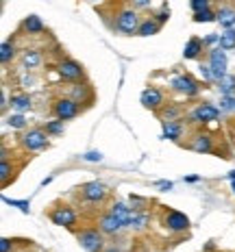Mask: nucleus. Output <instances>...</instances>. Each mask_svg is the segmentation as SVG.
<instances>
[{"label": "nucleus", "instance_id": "nucleus-1", "mask_svg": "<svg viewBox=\"0 0 235 252\" xmlns=\"http://www.w3.org/2000/svg\"><path fill=\"white\" fill-rule=\"evenodd\" d=\"M139 15L133 11V9H124V11L118 13V20H116V29L122 31L127 35H133L139 31Z\"/></svg>", "mask_w": 235, "mask_h": 252}, {"label": "nucleus", "instance_id": "nucleus-2", "mask_svg": "<svg viewBox=\"0 0 235 252\" xmlns=\"http://www.w3.org/2000/svg\"><path fill=\"white\" fill-rule=\"evenodd\" d=\"M78 244H81V248L85 252H101L102 250V230H83V233H78Z\"/></svg>", "mask_w": 235, "mask_h": 252}, {"label": "nucleus", "instance_id": "nucleus-3", "mask_svg": "<svg viewBox=\"0 0 235 252\" xmlns=\"http://www.w3.org/2000/svg\"><path fill=\"white\" fill-rule=\"evenodd\" d=\"M209 67L213 72V81H220L222 76H227V55L222 48H213L209 52Z\"/></svg>", "mask_w": 235, "mask_h": 252}, {"label": "nucleus", "instance_id": "nucleus-4", "mask_svg": "<svg viewBox=\"0 0 235 252\" xmlns=\"http://www.w3.org/2000/svg\"><path fill=\"white\" fill-rule=\"evenodd\" d=\"M48 133H44L41 128H33V130H29V133H24L22 135V144H24V148L26 150H41V148H46L48 146V137H46Z\"/></svg>", "mask_w": 235, "mask_h": 252}, {"label": "nucleus", "instance_id": "nucleus-5", "mask_svg": "<svg viewBox=\"0 0 235 252\" xmlns=\"http://www.w3.org/2000/svg\"><path fill=\"white\" fill-rule=\"evenodd\" d=\"M55 113L59 120H72L78 115V102L72 100V98H61V100L55 102Z\"/></svg>", "mask_w": 235, "mask_h": 252}, {"label": "nucleus", "instance_id": "nucleus-6", "mask_svg": "<svg viewBox=\"0 0 235 252\" xmlns=\"http://www.w3.org/2000/svg\"><path fill=\"white\" fill-rule=\"evenodd\" d=\"M172 89L174 92H179V94H185V96H196L198 94V85H196V81L192 76H187V74H181V76H174L172 78Z\"/></svg>", "mask_w": 235, "mask_h": 252}, {"label": "nucleus", "instance_id": "nucleus-7", "mask_svg": "<svg viewBox=\"0 0 235 252\" xmlns=\"http://www.w3.org/2000/svg\"><path fill=\"white\" fill-rule=\"evenodd\" d=\"M50 220L57 224V226H66V228H72L76 224V213L72 211L70 207H59L50 213Z\"/></svg>", "mask_w": 235, "mask_h": 252}, {"label": "nucleus", "instance_id": "nucleus-8", "mask_svg": "<svg viewBox=\"0 0 235 252\" xmlns=\"http://www.w3.org/2000/svg\"><path fill=\"white\" fill-rule=\"evenodd\" d=\"M166 226H168V230H172V233H183V230L190 228V218H187L185 213H179V211H170L168 215H166Z\"/></svg>", "mask_w": 235, "mask_h": 252}, {"label": "nucleus", "instance_id": "nucleus-9", "mask_svg": "<svg viewBox=\"0 0 235 252\" xmlns=\"http://www.w3.org/2000/svg\"><path fill=\"white\" fill-rule=\"evenodd\" d=\"M81 193H83L85 200L98 202V200H102V198L107 196V187H104L102 183H98V181H92V183H87V185L81 187Z\"/></svg>", "mask_w": 235, "mask_h": 252}, {"label": "nucleus", "instance_id": "nucleus-10", "mask_svg": "<svg viewBox=\"0 0 235 252\" xmlns=\"http://www.w3.org/2000/svg\"><path fill=\"white\" fill-rule=\"evenodd\" d=\"M57 70H59V76L66 78V81H78V78H83V67L78 65L76 61H72V59L61 61Z\"/></svg>", "mask_w": 235, "mask_h": 252}, {"label": "nucleus", "instance_id": "nucleus-11", "mask_svg": "<svg viewBox=\"0 0 235 252\" xmlns=\"http://www.w3.org/2000/svg\"><path fill=\"white\" fill-rule=\"evenodd\" d=\"M192 118L196 120V122H213V120H218L220 118V111H218L213 104H198V107L192 111Z\"/></svg>", "mask_w": 235, "mask_h": 252}, {"label": "nucleus", "instance_id": "nucleus-12", "mask_svg": "<svg viewBox=\"0 0 235 252\" xmlns=\"http://www.w3.org/2000/svg\"><path fill=\"white\" fill-rule=\"evenodd\" d=\"M98 228H101L104 235H116V233H120V230L124 228V222L118 218V215L107 213V215H102V218H101V224H98Z\"/></svg>", "mask_w": 235, "mask_h": 252}, {"label": "nucleus", "instance_id": "nucleus-13", "mask_svg": "<svg viewBox=\"0 0 235 252\" xmlns=\"http://www.w3.org/2000/svg\"><path fill=\"white\" fill-rule=\"evenodd\" d=\"M142 104L146 109H159L164 104V94L155 87H148L142 92Z\"/></svg>", "mask_w": 235, "mask_h": 252}, {"label": "nucleus", "instance_id": "nucleus-14", "mask_svg": "<svg viewBox=\"0 0 235 252\" xmlns=\"http://www.w3.org/2000/svg\"><path fill=\"white\" fill-rule=\"evenodd\" d=\"M183 133V124L179 120H172V122H164V139H172L176 141Z\"/></svg>", "mask_w": 235, "mask_h": 252}, {"label": "nucleus", "instance_id": "nucleus-15", "mask_svg": "<svg viewBox=\"0 0 235 252\" xmlns=\"http://www.w3.org/2000/svg\"><path fill=\"white\" fill-rule=\"evenodd\" d=\"M216 22H220V26H224V29H233L235 26V9L231 7H222L220 11L216 13Z\"/></svg>", "mask_w": 235, "mask_h": 252}, {"label": "nucleus", "instance_id": "nucleus-16", "mask_svg": "<svg viewBox=\"0 0 235 252\" xmlns=\"http://www.w3.org/2000/svg\"><path fill=\"white\" fill-rule=\"evenodd\" d=\"M31 104H33V100H31L29 94H15V96H11V107H13L18 113L29 111Z\"/></svg>", "mask_w": 235, "mask_h": 252}, {"label": "nucleus", "instance_id": "nucleus-17", "mask_svg": "<svg viewBox=\"0 0 235 252\" xmlns=\"http://www.w3.org/2000/svg\"><path fill=\"white\" fill-rule=\"evenodd\" d=\"M201 52H202V41L198 37H192L185 44V48H183V57H185V59H196Z\"/></svg>", "mask_w": 235, "mask_h": 252}, {"label": "nucleus", "instance_id": "nucleus-18", "mask_svg": "<svg viewBox=\"0 0 235 252\" xmlns=\"http://www.w3.org/2000/svg\"><path fill=\"white\" fill-rule=\"evenodd\" d=\"M148 226V215L146 213H139V211H133L127 222V228H135V230H142Z\"/></svg>", "mask_w": 235, "mask_h": 252}, {"label": "nucleus", "instance_id": "nucleus-19", "mask_svg": "<svg viewBox=\"0 0 235 252\" xmlns=\"http://www.w3.org/2000/svg\"><path fill=\"white\" fill-rule=\"evenodd\" d=\"M159 22L157 20H144L142 24H139V31L137 35H142V37H150V35H157L159 33Z\"/></svg>", "mask_w": 235, "mask_h": 252}, {"label": "nucleus", "instance_id": "nucleus-20", "mask_svg": "<svg viewBox=\"0 0 235 252\" xmlns=\"http://www.w3.org/2000/svg\"><path fill=\"white\" fill-rule=\"evenodd\" d=\"M22 63H24V67H29V70H35V67L41 63V52H37V50H26L24 55H22Z\"/></svg>", "mask_w": 235, "mask_h": 252}, {"label": "nucleus", "instance_id": "nucleus-21", "mask_svg": "<svg viewBox=\"0 0 235 252\" xmlns=\"http://www.w3.org/2000/svg\"><path fill=\"white\" fill-rule=\"evenodd\" d=\"M111 213H113V215H118V218L124 222V226H127V222H129V218H131V213H133V211L129 209V204H127V202H116V204L111 207Z\"/></svg>", "mask_w": 235, "mask_h": 252}, {"label": "nucleus", "instance_id": "nucleus-22", "mask_svg": "<svg viewBox=\"0 0 235 252\" xmlns=\"http://www.w3.org/2000/svg\"><path fill=\"white\" fill-rule=\"evenodd\" d=\"M24 29L29 31V33H33V35H37L44 31V22L37 18V15H29V18L24 20Z\"/></svg>", "mask_w": 235, "mask_h": 252}, {"label": "nucleus", "instance_id": "nucleus-23", "mask_svg": "<svg viewBox=\"0 0 235 252\" xmlns=\"http://www.w3.org/2000/svg\"><path fill=\"white\" fill-rule=\"evenodd\" d=\"M218 85H220V92H222V96H231V94L235 92V76H233V74H227V76H222L220 81H218Z\"/></svg>", "mask_w": 235, "mask_h": 252}, {"label": "nucleus", "instance_id": "nucleus-24", "mask_svg": "<svg viewBox=\"0 0 235 252\" xmlns=\"http://www.w3.org/2000/svg\"><path fill=\"white\" fill-rule=\"evenodd\" d=\"M220 46L222 50H233L235 48V31L233 29H227L224 33L220 35Z\"/></svg>", "mask_w": 235, "mask_h": 252}, {"label": "nucleus", "instance_id": "nucleus-25", "mask_svg": "<svg viewBox=\"0 0 235 252\" xmlns=\"http://www.w3.org/2000/svg\"><path fill=\"white\" fill-rule=\"evenodd\" d=\"M13 52H15V48H13L11 41H2V46H0V61L9 63L13 59Z\"/></svg>", "mask_w": 235, "mask_h": 252}, {"label": "nucleus", "instance_id": "nucleus-26", "mask_svg": "<svg viewBox=\"0 0 235 252\" xmlns=\"http://www.w3.org/2000/svg\"><path fill=\"white\" fill-rule=\"evenodd\" d=\"M213 20H218L216 18V13L211 11V9H202V11H196L194 13V22H213Z\"/></svg>", "mask_w": 235, "mask_h": 252}, {"label": "nucleus", "instance_id": "nucleus-27", "mask_svg": "<svg viewBox=\"0 0 235 252\" xmlns=\"http://www.w3.org/2000/svg\"><path fill=\"white\" fill-rule=\"evenodd\" d=\"M192 148H194L196 152H209L211 150V139H209L207 135L205 137H196V141L192 144Z\"/></svg>", "mask_w": 235, "mask_h": 252}, {"label": "nucleus", "instance_id": "nucleus-28", "mask_svg": "<svg viewBox=\"0 0 235 252\" xmlns=\"http://www.w3.org/2000/svg\"><path fill=\"white\" fill-rule=\"evenodd\" d=\"M46 133L48 135H61L64 133V120H52V122H48L46 124Z\"/></svg>", "mask_w": 235, "mask_h": 252}, {"label": "nucleus", "instance_id": "nucleus-29", "mask_svg": "<svg viewBox=\"0 0 235 252\" xmlns=\"http://www.w3.org/2000/svg\"><path fill=\"white\" fill-rule=\"evenodd\" d=\"M7 124L11 126V128H24V126H26V118H24L22 113L9 115V118H7Z\"/></svg>", "mask_w": 235, "mask_h": 252}, {"label": "nucleus", "instance_id": "nucleus-30", "mask_svg": "<svg viewBox=\"0 0 235 252\" xmlns=\"http://www.w3.org/2000/svg\"><path fill=\"white\" fill-rule=\"evenodd\" d=\"M4 204H11V207H18L22 213H29V200H11V198H2Z\"/></svg>", "mask_w": 235, "mask_h": 252}, {"label": "nucleus", "instance_id": "nucleus-31", "mask_svg": "<svg viewBox=\"0 0 235 252\" xmlns=\"http://www.w3.org/2000/svg\"><path fill=\"white\" fill-rule=\"evenodd\" d=\"M11 176V165L7 163V159L0 161V181H2V185L7 183V178Z\"/></svg>", "mask_w": 235, "mask_h": 252}, {"label": "nucleus", "instance_id": "nucleus-32", "mask_svg": "<svg viewBox=\"0 0 235 252\" xmlns=\"http://www.w3.org/2000/svg\"><path fill=\"white\" fill-rule=\"evenodd\" d=\"M220 109L222 111H235V98L233 96H222L220 98Z\"/></svg>", "mask_w": 235, "mask_h": 252}, {"label": "nucleus", "instance_id": "nucleus-33", "mask_svg": "<svg viewBox=\"0 0 235 252\" xmlns=\"http://www.w3.org/2000/svg\"><path fill=\"white\" fill-rule=\"evenodd\" d=\"M181 115V109L179 107H168L164 111V122H172V120H176Z\"/></svg>", "mask_w": 235, "mask_h": 252}, {"label": "nucleus", "instance_id": "nucleus-34", "mask_svg": "<svg viewBox=\"0 0 235 252\" xmlns=\"http://www.w3.org/2000/svg\"><path fill=\"white\" fill-rule=\"evenodd\" d=\"M83 161H90V163H98V161H102V155H101V152H96V150L85 152V155H83Z\"/></svg>", "mask_w": 235, "mask_h": 252}, {"label": "nucleus", "instance_id": "nucleus-35", "mask_svg": "<svg viewBox=\"0 0 235 252\" xmlns=\"http://www.w3.org/2000/svg\"><path fill=\"white\" fill-rule=\"evenodd\" d=\"M190 7L196 11H202V9H209V0H190Z\"/></svg>", "mask_w": 235, "mask_h": 252}, {"label": "nucleus", "instance_id": "nucleus-36", "mask_svg": "<svg viewBox=\"0 0 235 252\" xmlns=\"http://www.w3.org/2000/svg\"><path fill=\"white\" fill-rule=\"evenodd\" d=\"M201 74L205 81H213V72H211V67L209 65H201Z\"/></svg>", "mask_w": 235, "mask_h": 252}, {"label": "nucleus", "instance_id": "nucleus-37", "mask_svg": "<svg viewBox=\"0 0 235 252\" xmlns=\"http://www.w3.org/2000/svg\"><path fill=\"white\" fill-rule=\"evenodd\" d=\"M155 18H157V22H159V24H164V22H168L170 11H168V9H164V11H159V13L155 15Z\"/></svg>", "mask_w": 235, "mask_h": 252}, {"label": "nucleus", "instance_id": "nucleus-38", "mask_svg": "<svg viewBox=\"0 0 235 252\" xmlns=\"http://www.w3.org/2000/svg\"><path fill=\"white\" fill-rule=\"evenodd\" d=\"M133 7L135 9H148L150 7V0H133Z\"/></svg>", "mask_w": 235, "mask_h": 252}, {"label": "nucleus", "instance_id": "nucleus-39", "mask_svg": "<svg viewBox=\"0 0 235 252\" xmlns=\"http://www.w3.org/2000/svg\"><path fill=\"white\" fill-rule=\"evenodd\" d=\"M9 250H11V241L7 237H2L0 239V252H9Z\"/></svg>", "mask_w": 235, "mask_h": 252}, {"label": "nucleus", "instance_id": "nucleus-40", "mask_svg": "<svg viewBox=\"0 0 235 252\" xmlns=\"http://www.w3.org/2000/svg\"><path fill=\"white\" fill-rule=\"evenodd\" d=\"M157 187H159V189H164V191H168V189H172L174 185H172L170 181H161V183H157Z\"/></svg>", "mask_w": 235, "mask_h": 252}, {"label": "nucleus", "instance_id": "nucleus-41", "mask_svg": "<svg viewBox=\"0 0 235 252\" xmlns=\"http://www.w3.org/2000/svg\"><path fill=\"white\" fill-rule=\"evenodd\" d=\"M205 44H220V35H209V37L205 39Z\"/></svg>", "mask_w": 235, "mask_h": 252}, {"label": "nucleus", "instance_id": "nucleus-42", "mask_svg": "<svg viewBox=\"0 0 235 252\" xmlns=\"http://www.w3.org/2000/svg\"><path fill=\"white\" fill-rule=\"evenodd\" d=\"M0 109H7V96H4V92H2V96H0Z\"/></svg>", "mask_w": 235, "mask_h": 252}, {"label": "nucleus", "instance_id": "nucleus-43", "mask_svg": "<svg viewBox=\"0 0 235 252\" xmlns=\"http://www.w3.org/2000/svg\"><path fill=\"white\" fill-rule=\"evenodd\" d=\"M185 181H187V183H196V181H201V176H187Z\"/></svg>", "mask_w": 235, "mask_h": 252}, {"label": "nucleus", "instance_id": "nucleus-44", "mask_svg": "<svg viewBox=\"0 0 235 252\" xmlns=\"http://www.w3.org/2000/svg\"><path fill=\"white\" fill-rule=\"evenodd\" d=\"M229 178H231V181H235V170H233V172H229Z\"/></svg>", "mask_w": 235, "mask_h": 252}, {"label": "nucleus", "instance_id": "nucleus-45", "mask_svg": "<svg viewBox=\"0 0 235 252\" xmlns=\"http://www.w3.org/2000/svg\"><path fill=\"white\" fill-rule=\"evenodd\" d=\"M231 189H233V193H235V181H231Z\"/></svg>", "mask_w": 235, "mask_h": 252}, {"label": "nucleus", "instance_id": "nucleus-46", "mask_svg": "<svg viewBox=\"0 0 235 252\" xmlns=\"http://www.w3.org/2000/svg\"><path fill=\"white\" fill-rule=\"evenodd\" d=\"M107 252H120V250H116V248H109Z\"/></svg>", "mask_w": 235, "mask_h": 252}]
</instances>
